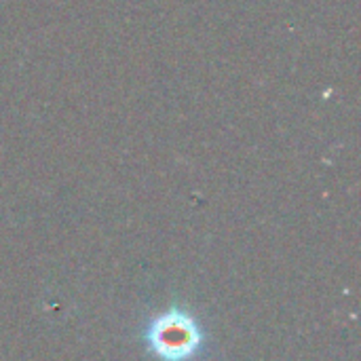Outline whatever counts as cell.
Here are the masks:
<instances>
[{"label":"cell","mask_w":361,"mask_h":361,"mask_svg":"<svg viewBox=\"0 0 361 361\" xmlns=\"http://www.w3.org/2000/svg\"><path fill=\"white\" fill-rule=\"evenodd\" d=\"M146 345L157 360L190 361L203 349V330L195 315L182 309H171L150 322Z\"/></svg>","instance_id":"6da1fadb"}]
</instances>
